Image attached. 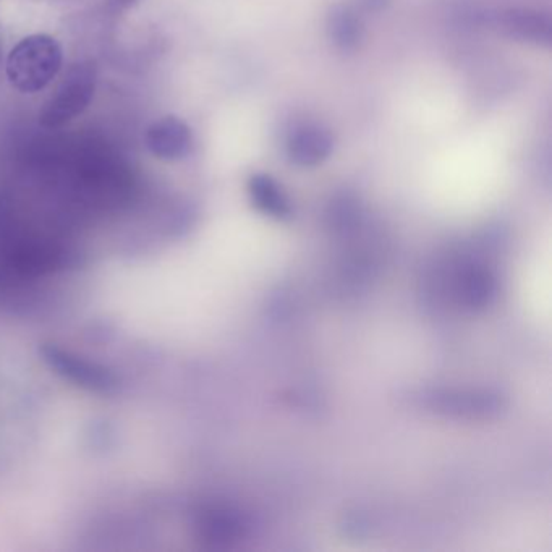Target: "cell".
Segmentation results:
<instances>
[{
    "label": "cell",
    "mask_w": 552,
    "mask_h": 552,
    "mask_svg": "<svg viewBox=\"0 0 552 552\" xmlns=\"http://www.w3.org/2000/svg\"><path fill=\"white\" fill-rule=\"evenodd\" d=\"M334 151L331 133L319 125H302L290 133L287 156L298 167H315L323 164Z\"/></svg>",
    "instance_id": "6"
},
{
    "label": "cell",
    "mask_w": 552,
    "mask_h": 552,
    "mask_svg": "<svg viewBox=\"0 0 552 552\" xmlns=\"http://www.w3.org/2000/svg\"><path fill=\"white\" fill-rule=\"evenodd\" d=\"M389 0H365V5L370 10H381L386 7Z\"/></svg>",
    "instance_id": "9"
},
{
    "label": "cell",
    "mask_w": 552,
    "mask_h": 552,
    "mask_svg": "<svg viewBox=\"0 0 552 552\" xmlns=\"http://www.w3.org/2000/svg\"><path fill=\"white\" fill-rule=\"evenodd\" d=\"M43 355L47 363L57 370V373L62 374L65 379L78 384V386L86 387L94 392H111L117 386V381L112 373L96 363L75 357L70 352L57 349V347H46L43 350Z\"/></svg>",
    "instance_id": "3"
},
{
    "label": "cell",
    "mask_w": 552,
    "mask_h": 552,
    "mask_svg": "<svg viewBox=\"0 0 552 552\" xmlns=\"http://www.w3.org/2000/svg\"><path fill=\"white\" fill-rule=\"evenodd\" d=\"M327 33L332 43L342 51H352L360 43L361 23L357 15L345 5H336L327 18Z\"/></svg>",
    "instance_id": "8"
},
{
    "label": "cell",
    "mask_w": 552,
    "mask_h": 552,
    "mask_svg": "<svg viewBox=\"0 0 552 552\" xmlns=\"http://www.w3.org/2000/svg\"><path fill=\"white\" fill-rule=\"evenodd\" d=\"M251 201L258 211L279 221L289 219L292 214L289 198L281 185L271 175L255 174L248 182Z\"/></svg>",
    "instance_id": "7"
},
{
    "label": "cell",
    "mask_w": 552,
    "mask_h": 552,
    "mask_svg": "<svg viewBox=\"0 0 552 552\" xmlns=\"http://www.w3.org/2000/svg\"><path fill=\"white\" fill-rule=\"evenodd\" d=\"M96 91V67L93 62H77L68 68L67 75L56 93L44 104L39 124L46 128L64 127L83 114L93 101Z\"/></svg>",
    "instance_id": "2"
},
{
    "label": "cell",
    "mask_w": 552,
    "mask_h": 552,
    "mask_svg": "<svg viewBox=\"0 0 552 552\" xmlns=\"http://www.w3.org/2000/svg\"><path fill=\"white\" fill-rule=\"evenodd\" d=\"M0 60H2V49H0Z\"/></svg>",
    "instance_id": "10"
},
{
    "label": "cell",
    "mask_w": 552,
    "mask_h": 552,
    "mask_svg": "<svg viewBox=\"0 0 552 552\" xmlns=\"http://www.w3.org/2000/svg\"><path fill=\"white\" fill-rule=\"evenodd\" d=\"M145 143L162 161H179L192 151V130L179 117H164L149 125Z\"/></svg>",
    "instance_id": "4"
},
{
    "label": "cell",
    "mask_w": 552,
    "mask_h": 552,
    "mask_svg": "<svg viewBox=\"0 0 552 552\" xmlns=\"http://www.w3.org/2000/svg\"><path fill=\"white\" fill-rule=\"evenodd\" d=\"M62 47L47 34L23 39L7 59V77L18 91L38 93L44 90L62 68Z\"/></svg>",
    "instance_id": "1"
},
{
    "label": "cell",
    "mask_w": 552,
    "mask_h": 552,
    "mask_svg": "<svg viewBox=\"0 0 552 552\" xmlns=\"http://www.w3.org/2000/svg\"><path fill=\"white\" fill-rule=\"evenodd\" d=\"M497 28L507 38L520 43L549 46L552 41V23L548 15L533 9H506L497 13Z\"/></svg>",
    "instance_id": "5"
}]
</instances>
